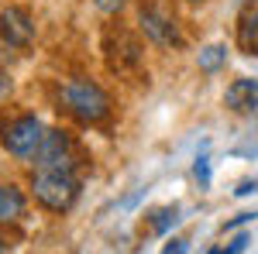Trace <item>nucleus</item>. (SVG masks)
Listing matches in <instances>:
<instances>
[{
  "instance_id": "dca6fc26",
  "label": "nucleus",
  "mask_w": 258,
  "mask_h": 254,
  "mask_svg": "<svg viewBox=\"0 0 258 254\" xmlns=\"http://www.w3.org/2000/svg\"><path fill=\"white\" fill-rule=\"evenodd\" d=\"M186 251H189V244H186L182 237H172V240L162 247V254H186Z\"/></svg>"
},
{
  "instance_id": "4be33fe9",
  "label": "nucleus",
  "mask_w": 258,
  "mask_h": 254,
  "mask_svg": "<svg viewBox=\"0 0 258 254\" xmlns=\"http://www.w3.org/2000/svg\"><path fill=\"white\" fill-rule=\"evenodd\" d=\"M189 4H200V0H189Z\"/></svg>"
},
{
  "instance_id": "39448f33",
  "label": "nucleus",
  "mask_w": 258,
  "mask_h": 254,
  "mask_svg": "<svg viewBox=\"0 0 258 254\" xmlns=\"http://www.w3.org/2000/svg\"><path fill=\"white\" fill-rule=\"evenodd\" d=\"M138 31L152 45H159V48H182L179 21L162 4H141L138 7Z\"/></svg>"
},
{
  "instance_id": "2eb2a0df",
  "label": "nucleus",
  "mask_w": 258,
  "mask_h": 254,
  "mask_svg": "<svg viewBox=\"0 0 258 254\" xmlns=\"http://www.w3.org/2000/svg\"><path fill=\"white\" fill-rule=\"evenodd\" d=\"M255 193H258V179H244V182H238V189H234V196H238V199L255 196Z\"/></svg>"
},
{
  "instance_id": "6e6552de",
  "label": "nucleus",
  "mask_w": 258,
  "mask_h": 254,
  "mask_svg": "<svg viewBox=\"0 0 258 254\" xmlns=\"http://www.w3.org/2000/svg\"><path fill=\"white\" fill-rule=\"evenodd\" d=\"M224 107L231 114H258V79L244 76V79H234L224 93Z\"/></svg>"
},
{
  "instance_id": "7ed1b4c3",
  "label": "nucleus",
  "mask_w": 258,
  "mask_h": 254,
  "mask_svg": "<svg viewBox=\"0 0 258 254\" xmlns=\"http://www.w3.org/2000/svg\"><path fill=\"white\" fill-rule=\"evenodd\" d=\"M41 137H45V127H41V120L35 114H14V117L0 120V144L21 161H28L35 155Z\"/></svg>"
},
{
  "instance_id": "6ab92c4d",
  "label": "nucleus",
  "mask_w": 258,
  "mask_h": 254,
  "mask_svg": "<svg viewBox=\"0 0 258 254\" xmlns=\"http://www.w3.org/2000/svg\"><path fill=\"white\" fill-rule=\"evenodd\" d=\"M7 97H11V76L0 69V100H7Z\"/></svg>"
},
{
  "instance_id": "f03ea898",
  "label": "nucleus",
  "mask_w": 258,
  "mask_h": 254,
  "mask_svg": "<svg viewBox=\"0 0 258 254\" xmlns=\"http://www.w3.org/2000/svg\"><path fill=\"white\" fill-rule=\"evenodd\" d=\"M31 196H35V203L41 210L66 213L80 199V179H76V172H35Z\"/></svg>"
},
{
  "instance_id": "f257e3e1",
  "label": "nucleus",
  "mask_w": 258,
  "mask_h": 254,
  "mask_svg": "<svg viewBox=\"0 0 258 254\" xmlns=\"http://www.w3.org/2000/svg\"><path fill=\"white\" fill-rule=\"evenodd\" d=\"M59 100H62V107L83 124H103L110 117V97L93 79H69L59 90Z\"/></svg>"
},
{
  "instance_id": "9b49d317",
  "label": "nucleus",
  "mask_w": 258,
  "mask_h": 254,
  "mask_svg": "<svg viewBox=\"0 0 258 254\" xmlns=\"http://www.w3.org/2000/svg\"><path fill=\"white\" fill-rule=\"evenodd\" d=\"M197 65L203 72H220L227 65V45H207V48H200Z\"/></svg>"
},
{
  "instance_id": "20e7f679",
  "label": "nucleus",
  "mask_w": 258,
  "mask_h": 254,
  "mask_svg": "<svg viewBox=\"0 0 258 254\" xmlns=\"http://www.w3.org/2000/svg\"><path fill=\"white\" fill-rule=\"evenodd\" d=\"M28 161L35 165V172H76V144L66 131H45Z\"/></svg>"
},
{
  "instance_id": "412c9836",
  "label": "nucleus",
  "mask_w": 258,
  "mask_h": 254,
  "mask_svg": "<svg viewBox=\"0 0 258 254\" xmlns=\"http://www.w3.org/2000/svg\"><path fill=\"white\" fill-rule=\"evenodd\" d=\"M0 254H11V251H7V244H4V237H0Z\"/></svg>"
},
{
  "instance_id": "f3484780",
  "label": "nucleus",
  "mask_w": 258,
  "mask_h": 254,
  "mask_svg": "<svg viewBox=\"0 0 258 254\" xmlns=\"http://www.w3.org/2000/svg\"><path fill=\"white\" fill-rule=\"evenodd\" d=\"M97 4V11H103V14H117L120 7H124V0H93Z\"/></svg>"
},
{
  "instance_id": "9d476101",
  "label": "nucleus",
  "mask_w": 258,
  "mask_h": 254,
  "mask_svg": "<svg viewBox=\"0 0 258 254\" xmlns=\"http://www.w3.org/2000/svg\"><path fill=\"white\" fill-rule=\"evenodd\" d=\"M238 48L244 55H258V14H244L238 24Z\"/></svg>"
},
{
  "instance_id": "ddd939ff",
  "label": "nucleus",
  "mask_w": 258,
  "mask_h": 254,
  "mask_svg": "<svg viewBox=\"0 0 258 254\" xmlns=\"http://www.w3.org/2000/svg\"><path fill=\"white\" fill-rule=\"evenodd\" d=\"M193 176H197L200 189H207V186H210V158L203 155V151H200L197 161H193Z\"/></svg>"
},
{
  "instance_id": "a211bd4d",
  "label": "nucleus",
  "mask_w": 258,
  "mask_h": 254,
  "mask_svg": "<svg viewBox=\"0 0 258 254\" xmlns=\"http://www.w3.org/2000/svg\"><path fill=\"white\" fill-rule=\"evenodd\" d=\"M244 247H248V234H234L231 237V247H224V251L227 254H241Z\"/></svg>"
},
{
  "instance_id": "f8f14e48",
  "label": "nucleus",
  "mask_w": 258,
  "mask_h": 254,
  "mask_svg": "<svg viewBox=\"0 0 258 254\" xmlns=\"http://www.w3.org/2000/svg\"><path fill=\"white\" fill-rule=\"evenodd\" d=\"M179 220H182V216H179V206H162V210L152 213V234H159V237L169 234Z\"/></svg>"
},
{
  "instance_id": "1a4fd4ad",
  "label": "nucleus",
  "mask_w": 258,
  "mask_h": 254,
  "mask_svg": "<svg viewBox=\"0 0 258 254\" xmlns=\"http://www.w3.org/2000/svg\"><path fill=\"white\" fill-rule=\"evenodd\" d=\"M24 216V196L14 186H0V223H18Z\"/></svg>"
},
{
  "instance_id": "0eeeda50",
  "label": "nucleus",
  "mask_w": 258,
  "mask_h": 254,
  "mask_svg": "<svg viewBox=\"0 0 258 254\" xmlns=\"http://www.w3.org/2000/svg\"><path fill=\"white\" fill-rule=\"evenodd\" d=\"M35 41V18L24 7H4L0 11V45L24 52Z\"/></svg>"
},
{
  "instance_id": "423d86ee",
  "label": "nucleus",
  "mask_w": 258,
  "mask_h": 254,
  "mask_svg": "<svg viewBox=\"0 0 258 254\" xmlns=\"http://www.w3.org/2000/svg\"><path fill=\"white\" fill-rule=\"evenodd\" d=\"M141 52H145L141 41L127 28H114L110 24L103 31V55H107V65L114 72H135V69H141V62H145Z\"/></svg>"
},
{
  "instance_id": "4468645a",
  "label": "nucleus",
  "mask_w": 258,
  "mask_h": 254,
  "mask_svg": "<svg viewBox=\"0 0 258 254\" xmlns=\"http://www.w3.org/2000/svg\"><path fill=\"white\" fill-rule=\"evenodd\" d=\"M251 220H258V210H244V213H238L234 220H227V223H224V230H234V227H241V223H251Z\"/></svg>"
},
{
  "instance_id": "aec40b11",
  "label": "nucleus",
  "mask_w": 258,
  "mask_h": 254,
  "mask_svg": "<svg viewBox=\"0 0 258 254\" xmlns=\"http://www.w3.org/2000/svg\"><path fill=\"white\" fill-rule=\"evenodd\" d=\"M207 254H227V251H224V247H210Z\"/></svg>"
}]
</instances>
